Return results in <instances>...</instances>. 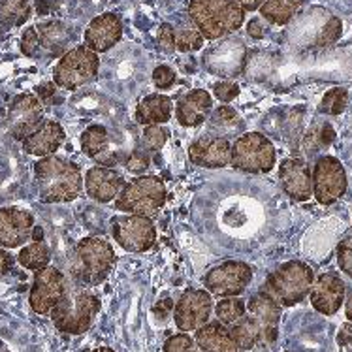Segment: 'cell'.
Segmentation results:
<instances>
[{"instance_id":"50","label":"cell","mask_w":352,"mask_h":352,"mask_svg":"<svg viewBox=\"0 0 352 352\" xmlns=\"http://www.w3.org/2000/svg\"><path fill=\"white\" fill-rule=\"evenodd\" d=\"M239 6L243 8L245 12H254V10H260V6L264 4V0H236Z\"/></svg>"},{"instance_id":"32","label":"cell","mask_w":352,"mask_h":352,"mask_svg":"<svg viewBox=\"0 0 352 352\" xmlns=\"http://www.w3.org/2000/svg\"><path fill=\"white\" fill-rule=\"evenodd\" d=\"M30 17V0H0V27L14 29Z\"/></svg>"},{"instance_id":"34","label":"cell","mask_w":352,"mask_h":352,"mask_svg":"<svg viewBox=\"0 0 352 352\" xmlns=\"http://www.w3.org/2000/svg\"><path fill=\"white\" fill-rule=\"evenodd\" d=\"M336 140V132L331 129L330 122H316L315 126L303 138V147L307 155H315L324 147H328Z\"/></svg>"},{"instance_id":"36","label":"cell","mask_w":352,"mask_h":352,"mask_svg":"<svg viewBox=\"0 0 352 352\" xmlns=\"http://www.w3.org/2000/svg\"><path fill=\"white\" fill-rule=\"evenodd\" d=\"M170 140V130L164 129L162 124H153V126H145L142 132V140H140V147H144L145 151H149L151 155L162 151V147L168 144Z\"/></svg>"},{"instance_id":"39","label":"cell","mask_w":352,"mask_h":352,"mask_svg":"<svg viewBox=\"0 0 352 352\" xmlns=\"http://www.w3.org/2000/svg\"><path fill=\"white\" fill-rule=\"evenodd\" d=\"M162 352H201L200 346L196 345L195 338L188 333H175L172 338L166 339Z\"/></svg>"},{"instance_id":"38","label":"cell","mask_w":352,"mask_h":352,"mask_svg":"<svg viewBox=\"0 0 352 352\" xmlns=\"http://www.w3.org/2000/svg\"><path fill=\"white\" fill-rule=\"evenodd\" d=\"M151 153L145 151L144 147H134L132 151L129 153V157L124 160V168L126 172L134 173V175H144L149 168H151Z\"/></svg>"},{"instance_id":"24","label":"cell","mask_w":352,"mask_h":352,"mask_svg":"<svg viewBox=\"0 0 352 352\" xmlns=\"http://www.w3.org/2000/svg\"><path fill=\"white\" fill-rule=\"evenodd\" d=\"M211 111H213V96L206 89H192L177 100L175 119L185 129H196L208 121Z\"/></svg>"},{"instance_id":"47","label":"cell","mask_w":352,"mask_h":352,"mask_svg":"<svg viewBox=\"0 0 352 352\" xmlns=\"http://www.w3.org/2000/svg\"><path fill=\"white\" fill-rule=\"evenodd\" d=\"M247 32H249V36L254 38V40H260V38H264V23L260 21V19H251L249 25H247Z\"/></svg>"},{"instance_id":"19","label":"cell","mask_w":352,"mask_h":352,"mask_svg":"<svg viewBox=\"0 0 352 352\" xmlns=\"http://www.w3.org/2000/svg\"><path fill=\"white\" fill-rule=\"evenodd\" d=\"M188 160L195 166L209 168V170L226 168L230 166L232 160V142L215 134L196 138L188 145Z\"/></svg>"},{"instance_id":"3","label":"cell","mask_w":352,"mask_h":352,"mask_svg":"<svg viewBox=\"0 0 352 352\" xmlns=\"http://www.w3.org/2000/svg\"><path fill=\"white\" fill-rule=\"evenodd\" d=\"M117 264L113 245L104 237L85 236L79 239L70 258V279L85 288L102 285Z\"/></svg>"},{"instance_id":"40","label":"cell","mask_w":352,"mask_h":352,"mask_svg":"<svg viewBox=\"0 0 352 352\" xmlns=\"http://www.w3.org/2000/svg\"><path fill=\"white\" fill-rule=\"evenodd\" d=\"M175 81H177V74L173 70L172 66L168 65H158L155 70H153V83L157 89L160 91H168V89H172L175 85Z\"/></svg>"},{"instance_id":"44","label":"cell","mask_w":352,"mask_h":352,"mask_svg":"<svg viewBox=\"0 0 352 352\" xmlns=\"http://www.w3.org/2000/svg\"><path fill=\"white\" fill-rule=\"evenodd\" d=\"M38 50H40V38H38V30H36V27H29V29L23 32V36H21L23 55H27V57H34Z\"/></svg>"},{"instance_id":"12","label":"cell","mask_w":352,"mask_h":352,"mask_svg":"<svg viewBox=\"0 0 352 352\" xmlns=\"http://www.w3.org/2000/svg\"><path fill=\"white\" fill-rule=\"evenodd\" d=\"M311 175H313V196L320 206H331L345 196L349 188V177H346L345 166L336 157L324 155L316 158Z\"/></svg>"},{"instance_id":"49","label":"cell","mask_w":352,"mask_h":352,"mask_svg":"<svg viewBox=\"0 0 352 352\" xmlns=\"http://www.w3.org/2000/svg\"><path fill=\"white\" fill-rule=\"evenodd\" d=\"M338 339H339V343H341V345H351L352 346V322L345 324V326L341 328Z\"/></svg>"},{"instance_id":"26","label":"cell","mask_w":352,"mask_h":352,"mask_svg":"<svg viewBox=\"0 0 352 352\" xmlns=\"http://www.w3.org/2000/svg\"><path fill=\"white\" fill-rule=\"evenodd\" d=\"M173 116V102L166 94L155 93L145 96L138 102L134 119L142 126H153V124H164Z\"/></svg>"},{"instance_id":"22","label":"cell","mask_w":352,"mask_h":352,"mask_svg":"<svg viewBox=\"0 0 352 352\" xmlns=\"http://www.w3.org/2000/svg\"><path fill=\"white\" fill-rule=\"evenodd\" d=\"M124 185H126V181L116 168L93 166L87 170L85 177H83V188H85L87 196L98 204L116 201Z\"/></svg>"},{"instance_id":"37","label":"cell","mask_w":352,"mask_h":352,"mask_svg":"<svg viewBox=\"0 0 352 352\" xmlns=\"http://www.w3.org/2000/svg\"><path fill=\"white\" fill-rule=\"evenodd\" d=\"M346 104H349V93L341 87H336V89H331V91L324 94L318 109L326 116H341L345 111Z\"/></svg>"},{"instance_id":"4","label":"cell","mask_w":352,"mask_h":352,"mask_svg":"<svg viewBox=\"0 0 352 352\" xmlns=\"http://www.w3.org/2000/svg\"><path fill=\"white\" fill-rule=\"evenodd\" d=\"M100 307V298L93 290L81 287L68 277L65 296L50 316L58 331L68 336H81L93 326Z\"/></svg>"},{"instance_id":"20","label":"cell","mask_w":352,"mask_h":352,"mask_svg":"<svg viewBox=\"0 0 352 352\" xmlns=\"http://www.w3.org/2000/svg\"><path fill=\"white\" fill-rule=\"evenodd\" d=\"M280 187L294 201H307L313 196V175L305 158H287L279 164Z\"/></svg>"},{"instance_id":"11","label":"cell","mask_w":352,"mask_h":352,"mask_svg":"<svg viewBox=\"0 0 352 352\" xmlns=\"http://www.w3.org/2000/svg\"><path fill=\"white\" fill-rule=\"evenodd\" d=\"M252 267L241 260H226L211 267L204 275V287L217 298H237L247 290L252 280Z\"/></svg>"},{"instance_id":"46","label":"cell","mask_w":352,"mask_h":352,"mask_svg":"<svg viewBox=\"0 0 352 352\" xmlns=\"http://www.w3.org/2000/svg\"><path fill=\"white\" fill-rule=\"evenodd\" d=\"M55 83H43V85H40L36 89L38 93V98H40V102H47V104H53L55 102Z\"/></svg>"},{"instance_id":"33","label":"cell","mask_w":352,"mask_h":352,"mask_svg":"<svg viewBox=\"0 0 352 352\" xmlns=\"http://www.w3.org/2000/svg\"><path fill=\"white\" fill-rule=\"evenodd\" d=\"M213 311H215L217 320L230 328L243 318L245 313H247V303L239 296L237 298H221L213 307Z\"/></svg>"},{"instance_id":"14","label":"cell","mask_w":352,"mask_h":352,"mask_svg":"<svg viewBox=\"0 0 352 352\" xmlns=\"http://www.w3.org/2000/svg\"><path fill=\"white\" fill-rule=\"evenodd\" d=\"M213 296L204 288H188L173 307V320L181 333H190V331L200 330L206 326L213 313Z\"/></svg>"},{"instance_id":"53","label":"cell","mask_w":352,"mask_h":352,"mask_svg":"<svg viewBox=\"0 0 352 352\" xmlns=\"http://www.w3.org/2000/svg\"><path fill=\"white\" fill-rule=\"evenodd\" d=\"M93 352H116L113 349H109V346H100V349H96V351Z\"/></svg>"},{"instance_id":"16","label":"cell","mask_w":352,"mask_h":352,"mask_svg":"<svg viewBox=\"0 0 352 352\" xmlns=\"http://www.w3.org/2000/svg\"><path fill=\"white\" fill-rule=\"evenodd\" d=\"M43 122V104L36 94H17L6 113L8 132L14 140L23 142Z\"/></svg>"},{"instance_id":"25","label":"cell","mask_w":352,"mask_h":352,"mask_svg":"<svg viewBox=\"0 0 352 352\" xmlns=\"http://www.w3.org/2000/svg\"><path fill=\"white\" fill-rule=\"evenodd\" d=\"M65 140L66 132L60 122L53 121V119H43L42 124L21 142L23 151L38 158L51 157L60 149Z\"/></svg>"},{"instance_id":"6","label":"cell","mask_w":352,"mask_h":352,"mask_svg":"<svg viewBox=\"0 0 352 352\" xmlns=\"http://www.w3.org/2000/svg\"><path fill=\"white\" fill-rule=\"evenodd\" d=\"M313 283L315 274L311 266L302 260H290L275 267L260 290L274 298L280 307H294L309 296Z\"/></svg>"},{"instance_id":"45","label":"cell","mask_w":352,"mask_h":352,"mask_svg":"<svg viewBox=\"0 0 352 352\" xmlns=\"http://www.w3.org/2000/svg\"><path fill=\"white\" fill-rule=\"evenodd\" d=\"M157 40L158 45L164 51H168V53L175 51V29H173V25H170V23H162L160 29H158Z\"/></svg>"},{"instance_id":"43","label":"cell","mask_w":352,"mask_h":352,"mask_svg":"<svg viewBox=\"0 0 352 352\" xmlns=\"http://www.w3.org/2000/svg\"><path fill=\"white\" fill-rule=\"evenodd\" d=\"M339 36H341V21L338 17H330L328 23L324 25L322 32L316 38V43L318 45H328V43L336 42Z\"/></svg>"},{"instance_id":"23","label":"cell","mask_w":352,"mask_h":352,"mask_svg":"<svg viewBox=\"0 0 352 352\" xmlns=\"http://www.w3.org/2000/svg\"><path fill=\"white\" fill-rule=\"evenodd\" d=\"M85 47L98 53H106L116 47L122 38L121 17L116 14H102L94 17L85 29Z\"/></svg>"},{"instance_id":"21","label":"cell","mask_w":352,"mask_h":352,"mask_svg":"<svg viewBox=\"0 0 352 352\" xmlns=\"http://www.w3.org/2000/svg\"><path fill=\"white\" fill-rule=\"evenodd\" d=\"M345 280L341 279L338 274H333V272L318 275L309 292L311 305L320 315L326 316L336 315L341 309V305L345 303Z\"/></svg>"},{"instance_id":"48","label":"cell","mask_w":352,"mask_h":352,"mask_svg":"<svg viewBox=\"0 0 352 352\" xmlns=\"http://www.w3.org/2000/svg\"><path fill=\"white\" fill-rule=\"evenodd\" d=\"M12 267H14V256H12L6 249L0 247V277L6 275Z\"/></svg>"},{"instance_id":"13","label":"cell","mask_w":352,"mask_h":352,"mask_svg":"<svg viewBox=\"0 0 352 352\" xmlns=\"http://www.w3.org/2000/svg\"><path fill=\"white\" fill-rule=\"evenodd\" d=\"M111 237L126 252L151 251L157 243V228L147 217L117 215L111 221Z\"/></svg>"},{"instance_id":"1","label":"cell","mask_w":352,"mask_h":352,"mask_svg":"<svg viewBox=\"0 0 352 352\" xmlns=\"http://www.w3.org/2000/svg\"><path fill=\"white\" fill-rule=\"evenodd\" d=\"M283 307L266 292H256L247 302L245 316L230 326V336L239 351H264L272 349L279 338V322Z\"/></svg>"},{"instance_id":"42","label":"cell","mask_w":352,"mask_h":352,"mask_svg":"<svg viewBox=\"0 0 352 352\" xmlns=\"http://www.w3.org/2000/svg\"><path fill=\"white\" fill-rule=\"evenodd\" d=\"M338 264L341 267V272L352 279V236L345 237L338 245Z\"/></svg>"},{"instance_id":"7","label":"cell","mask_w":352,"mask_h":352,"mask_svg":"<svg viewBox=\"0 0 352 352\" xmlns=\"http://www.w3.org/2000/svg\"><path fill=\"white\" fill-rule=\"evenodd\" d=\"M166 200L168 190L158 175H138L124 185L113 204L117 211H122L124 215L153 219L162 211Z\"/></svg>"},{"instance_id":"27","label":"cell","mask_w":352,"mask_h":352,"mask_svg":"<svg viewBox=\"0 0 352 352\" xmlns=\"http://www.w3.org/2000/svg\"><path fill=\"white\" fill-rule=\"evenodd\" d=\"M195 341L201 352H239L230 336V328L219 320L208 322L200 330H196Z\"/></svg>"},{"instance_id":"8","label":"cell","mask_w":352,"mask_h":352,"mask_svg":"<svg viewBox=\"0 0 352 352\" xmlns=\"http://www.w3.org/2000/svg\"><path fill=\"white\" fill-rule=\"evenodd\" d=\"M277 162L272 140L262 132H245L232 144L230 166L237 172L270 173Z\"/></svg>"},{"instance_id":"30","label":"cell","mask_w":352,"mask_h":352,"mask_svg":"<svg viewBox=\"0 0 352 352\" xmlns=\"http://www.w3.org/2000/svg\"><path fill=\"white\" fill-rule=\"evenodd\" d=\"M307 0H264L260 14L274 25H287Z\"/></svg>"},{"instance_id":"15","label":"cell","mask_w":352,"mask_h":352,"mask_svg":"<svg viewBox=\"0 0 352 352\" xmlns=\"http://www.w3.org/2000/svg\"><path fill=\"white\" fill-rule=\"evenodd\" d=\"M66 277L58 267L47 266L34 274L30 287L29 303L36 315H51L66 292Z\"/></svg>"},{"instance_id":"10","label":"cell","mask_w":352,"mask_h":352,"mask_svg":"<svg viewBox=\"0 0 352 352\" xmlns=\"http://www.w3.org/2000/svg\"><path fill=\"white\" fill-rule=\"evenodd\" d=\"M100 57L85 45L68 50L53 70V83L65 91H78L98 78Z\"/></svg>"},{"instance_id":"35","label":"cell","mask_w":352,"mask_h":352,"mask_svg":"<svg viewBox=\"0 0 352 352\" xmlns=\"http://www.w3.org/2000/svg\"><path fill=\"white\" fill-rule=\"evenodd\" d=\"M204 40L206 38L201 36V32L196 29L192 21L175 29V50L181 51V53H192V51L201 50Z\"/></svg>"},{"instance_id":"52","label":"cell","mask_w":352,"mask_h":352,"mask_svg":"<svg viewBox=\"0 0 352 352\" xmlns=\"http://www.w3.org/2000/svg\"><path fill=\"white\" fill-rule=\"evenodd\" d=\"M32 241H43V230L40 226H34V230H32V236H30Z\"/></svg>"},{"instance_id":"31","label":"cell","mask_w":352,"mask_h":352,"mask_svg":"<svg viewBox=\"0 0 352 352\" xmlns=\"http://www.w3.org/2000/svg\"><path fill=\"white\" fill-rule=\"evenodd\" d=\"M17 262L21 264L25 270H30V272H40L43 267L50 266L51 262V249L50 245L45 241H32L30 245H25L21 251H19V256H17Z\"/></svg>"},{"instance_id":"9","label":"cell","mask_w":352,"mask_h":352,"mask_svg":"<svg viewBox=\"0 0 352 352\" xmlns=\"http://www.w3.org/2000/svg\"><path fill=\"white\" fill-rule=\"evenodd\" d=\"M79 145L87 157L102 168H117L119 164H124L130 153L126 140L104 124L87 126L79 138Z\"/></svg>"},{"instance_id":"51","label":"cell","mask_w":352,"mask_h":352,"mask_svg":"<svg viewBox=\"0 0 352 352\" xmlns=\"http://www.w3.org/2000/svg\"><path fill=\"white\" fill-rule=\"evenodd\" d=\"M345 315H346V320L352 322V290L345 296Z\"/></svg>"},{"instance_id":"18","label":"cell","mask_w":352,"mask_h":352,"mask_svg":"<svg viewBox=\"0 0 352 352\" xmlns=\"http://www.w3.org/2000/svg\"><path fill=\"white\" fill-rule=\"evenodd\" d=\"M34 215L23 208H0V247L19 249L25 247L34 230Z\"/></svg>"},{"instance_id":"5","label":"cell","mask_w":352,"mask_h":352,"mask_svg":"<svg viewBox=\"0 0 352 352\" xmlns=\"http://www.w3.org/2000/svg\"><path fill=\"white\" fill-rule=\"evenodd\" d=\"M188 17L206 40H221L241 29L245 10L236 0H190Z\"/></svg>"},{"instance_id":"28","label":"cell","mask_w":352,"mask_h":352,"mask_svg":"<svg viewBox=\"0 0 352 352\" xmlns=\"http://www.w3.org/2000/svg\"><path fill=\"white\" fill-rule=\"evenodd\" d=\"M40 45L47 50L51 55H65L68 45L72 42V30L60 21H45L36 27Z\"/></svg>"},{"instance_id":"41","label":"cell","mask_w":352,"mask_h":352,"mask_svg":"<svg viewBox=\"0 0 352 352\" xmlns=\"http://www.w3.org/2000/svg\"><path fill=\"white\" fill-rule=\"evenodd\" d=\"M213 94H215L217 100H221L228 106L232 100H236L239 96V85L236 81H219L213 85Z\"/></svg>"},{"instance_id":"17","label":"cell","mask_w":352,"mask_h":352,"mask_svg":"<svg viewBox=\"0 0 352 352\" xmlns=\"http://www.w3.org/2000/svg\"><path fill=\"white\" fill-rule=\"evenodd\" d=\"M247 63V50L241 40H223L221 43L213 45L204 55V66L208 72L223 78H236L245 70Z\"/></svg>"},{"instance_id":"29","label":"cell","mask_w":352,"mask_h":352,"mask_svg":"<svg viewBox=\"0 0 352 352\" xmlns=\"http://www.w3.org/2000/svg\"><path fill=\"white\" fill-rule=\"evenodd\" d=\"M209 134H215V136L226 138L232 136V134H237L239 130L243 129V121H241V117L237 113L236 109L230 108V106H219L215 111H211V116H209Z\"/></svg>"},{"instance_id":"2","label":"cell","mask_w":352,"mask_h":352,"mask_svg":"<svg viewBox=\"0 0 352 352\" xmlns=\"http://www.w3.org/2000/svg\"><path fill=\"white\" fill-rule=\"evenodd\" d=\"M38 198L43 204H70L83 192V173L65 157H43L34 162Z\"/></svg>"}]
</instances>
